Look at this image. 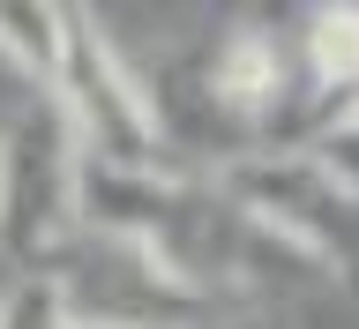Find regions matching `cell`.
<instances>
[{
	"instance_id": "6da1fadb",
	"label": "cell",
	"mask_w": 359,
	"mask_h": 329,
	"mask_svg": "<svg viewBox=\"0 0 359 329\" xmlns=\"http://www.w3.org/2000/svg\"><path fill=\"white\" fill-rule=\"evenodd\" d=\"M83 224L135 240L202 307H292L299 292H322V277L247 202H232L217 173H187V165L97 173L83 165Z\"/></svg>"
},
{
	"instance_id": "7a4b0ae2",
	"label": "cell",
	"mask_w": 359,
	"mask_h": 329,
	"mask_svg": "<svg viewBox=\"0 0 359 329\" xmlns=\"http://www.w3.org/2000/svg\"><path fill=\"white\" fill-rule=\"evenodd\" d=\"M195 98L202 120L217 128L210 173L262 150H307V83L292 53V15H262V8L224 15L195 60Z\"/></svg>"
},
{
	"instance_id": "3957f363",
	"label": "cell",
	"mask_w": 359,
	"mask_h": 329,
	"mask_svg": "<svg viewBox=\"0 0 359 329\" xmlns=\"http://www.w3.org/2000/svg\"><path fill=\"white\" fill-rule=\"evenodd\" d=\"M53 112L67 120L83 165L97 173H172V142H165V112L142 67L112 45V30L90 8H67L60 30V67H53Z\"/></svg>"
},
{
	"instance_id": "277c9868",
	"label": "cell",
	"mask_w": 359,
	"mask_h": 329,
	"mask_svg": "<svg viewBox=\"0 0 359 329\" xmlns=\"http://www.w3.org/2000/svg\"><path fill=\"white\" fill-rule=\"evenodd\" d=\"M75 232H83V150L53 98H30L0 128V262L15 277H53Z\"/></svg>"
},
{
	"instance_id": "5b68a950",
	"label": "cell",
	"mask_w": 359,
	"mask_h": 329,
	"mask_svg": "<svg viewBox=\"0 0 359 329\" xmlns=\"http://www.w3.org/2000/svg\"><path fill=\"white\" fill-rule=\"evenodd\" d=\"M217 180L322 277V292L359 300V187L352 180H337L314 150L232 157V165H217Z\"/></svg>"
},
{
	"instance_id": "8992f818",
	"label": "cell",
	"mask_w": 359,
	"mask_h": 329,
	"mask_svg": "<svg viewBox=\"0 0 359 329\" xmlns=\"http://www.w3.org/2000/svg\"><path fill=\"white\" fill-rule=\"evenodd\" d=\"M45 285L60 292L75 329H202L217 314L195 292H180L135 240H112V232H90V224L75 232V247L53 262Z\"/></svg>"
},
{
	"instance_id": "52a82bcc",
	"label": "cell",
	"mask_w": 359,
	"mask_h": 329,
	"mask_svg": "<svg viewBox=\"0 0 359 329\" xmlns=\"http://www.w3.org/2000/svg\"><path fill=\"white\" fill-rule=\"evenodd\" d=\"M60 30H67V0H0V60L38 98L53 90V67H60Z\"/></svg>"
},
{
	"instance_id": "ba28073f",
	"label": "cell",
	"mask_w": 359,
	"mask_h": 329,
	"mask_svg": "<svg viewBox=\"0 0 359 329\" xmlns=\"http://www.w3.org/2000/svg\"><path fill=\"white\" fill-rule=\"evenodd\" d=\"M0 329H75L60 307V292L45 285V277H15V285L0 292Z\"/></svg>"
},
{
	"instance_id": "9c48e42d",
	"label": "cell",
	"mask_w": 359,
	"mask_h": 329,
	"mask_svg": "<svg viewBox=\"0 0 359 329\" xmlns=\"http://www.w3.org/2000/svg\"><path fill=\"white\" fill-rule=\"evenodd\" d=\"M202 329H299L292 307H217Z\"/></svg>"
}]
</instances>
